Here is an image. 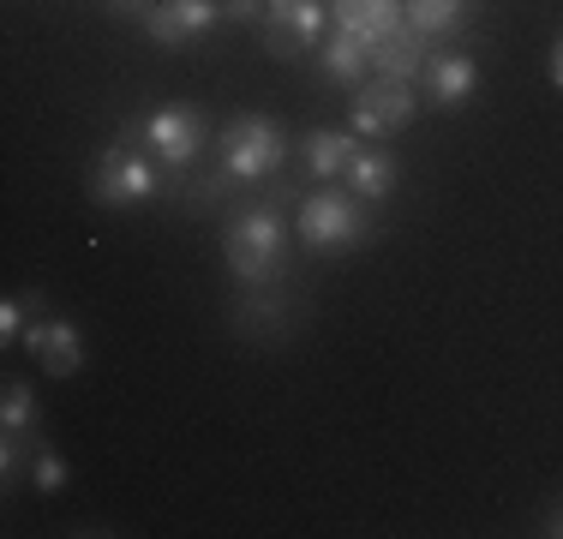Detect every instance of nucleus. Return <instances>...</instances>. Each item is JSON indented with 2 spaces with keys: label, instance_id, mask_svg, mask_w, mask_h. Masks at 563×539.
<instances>
[{
  "label": "nucleus",
  "instance_id": "f257e3e1",
  "mask_svg": "<svg viewBox=\"0 0 563 539\" xmlns=\"http://www.w3.org/2000/svg\"><path fill=\"white\" fill-rule=\"evenodd\" d=\"M222 264L240 288H271V282L288 270V222H282L276 205H246L228 222L222 240Z\"/></svg>",
  "mask_w": 563,
  "mask_h": 539
},
{
  "label": "nucleus",
  "instance_id": "f03ea898",
  "mask_svg": "<svg viewBox=\"0 0 563 539\" xmlns=\"http://www.w3.org/2000/svg\"><path fill=\"white\" fill-rule=\"evenodd\" d=\"M294 228H300V246L318 252V258H342V252H354V246H366V240H372L366 198L336 193L330 180H324V193H306Z\"/></svg>",
  "mask_w": 563,
  "mask_h": 539
},
{
  "label": "nucleus",
  "instance_id": "7ed1b4c3",
  "mask_svg": "<svg viewBox=\"0 0 563 539\" xmlns=\"http://www.w3.org/2000/svg\"><path fill=\"white\" fill-rule=\"evenodd\" d=\"M288 162V132L271 114H234L217 139V174L240 186H258Z\"/></svg>",
  "mask_w": 563,
  "mask_h": 539
},
{
  "label": "nucleus",
  "instance_id": "20e7f679",
  "mask_svg": "<svg viewBox=\"0 0 563 539\" xmlns=\"http://www.w3.org/2000/svg\"><path fill=\"white\" fill-rule=\"evenodd\" d=\"M163 193V174H156V156H144L132 139L109 144L97 156V174H90V198L102 210H132V205H151Z\"/></svg>",
  "mask_w": 563,
  "mask_h": 539
},
{
  "label": "nucleus",
  "instance_id": "39448f33",
  "mask_svg": "<svg viewBox=\"0 0 563 539\" xmlns=\"http://www.w3.org/2000/svg\"><path fill=\"white\" fill-rule=\"evenodd\" d=\"M120 139H144L156 162L186 168V162H198V151L210 144V120H205V108H192V102H168V108H156V114H144L139 127L126 120Z\"/></svg>",
  "mask_w": 563,
  "mask_h": 539
},
{
  "label": "nucleus",
  "instance_id": "423d86ee",
  "mask_svg": "<svg viewBox=\"0 0 563 539\" xmlns=\"http://www.w3.org/2000/svg\"><path fill=\"white\" fill-rule=\"evenodd\" d=\"M413 114H420V97H413L408 78H378V73H372L366 85L354 90V114H347V132H360V139L384 144V139H396V132H408Z\"/></svg>",
  "mask_w": 563,
  "mask_h": 539
},
{
  "label": "nucleus",
  "instance_id": "0eeeda50",
  "mask_svg": "<svg viewBox=\"0 0 563 539\" xmlns=\"http://www.w3.org/2000/svg\"><path fill=\"white\" fill-rule=\"evenodd\" d=\"M24 354L36 360V372H48V377H73V372H85V336H78V323L73 318H60V312H36L31 318V330H24Z\"/></svg>",
  "mask_w": 563,
  "mask_h": 539
},
{
  "label": "nucleus",
  "instance_id": "6e6552de",
  "mask_svg": "<svg viewBox=\"0 0 563 539\" xmlns=\"http://www.w3.org/2000/svg\"><path fill=\"white\" fill-rule=\"evenodd\" d=\"M324 36V0H271L264 12V48L276 61H294V54L318 48Z\"/></svg>",
  "mask_w": 563,
  "mask_h": 539
},
{
  "label": "nucleus",
  "instance_id": "1a4fd4ad",
  "mask_svg": "<svg viewBox=\"0 0 563 539\" xmlns=\"http://www.w3.org/2000/svg\"><path fill=\"white\" fill-rule=\"evenodd\" d=\"M222 19L217 0H156L151 19H144V36L156 48H192L198 36H210Z\"/></svg>",
  "mask_w": 563,
  "mask_h": 539
},
{
  "label": "nucleus",
  "instance_id": "9d476101",
  "mask_svg": "<svg viewBox=\"0 0 563 539\" xmlns=\"http://www.w3.org/2000/svg\"><path fill=\"white\" fill-rule=\"evenodd\" d=\"M479 97V61L474 54H455V48H432L426 54V102L432 108H467Z\"/></svg>",
  "mask_w": 563,
  "mask_h": 539
},
{
  "label": "nucleus",
  "instance_id": "9b49d317",
  "mask_svg": "<svg viewBox=\"0 0 563 539\" xmlns=\"http://www.w3.org/2000/svg\"><path fill=\"white\" fill-rule=\"evenodd\" d=\"M330 19H336L342 36L378 48V43H390L401 24H408V0H330Z\"/></svg>",
  "mask_w": 563,
  "mask_h": 539
},
{
  "label": "nucleus",
  "instance_id": "f8f14e48",
  "mask_svg": "<svg viewBox=\"0 0 563 539\" xmlns=\"http://www.w3.org/2000/svg\"><path fill=\"white\" fill-rule=\"evenodd\" d=\"M479 19V0H408V31L426 48H450Z\"/></svg>",
  "mask_w": 563,
  "mask_h": 539
},
{
  "label": "nucleus",
  "instance_id": "ddd939ff",
  "mask_svg": "<svg viewBox=\"0 0 563 539\" xmlns=\"http://www.w3.org/2000/svg\"><path fill=\"white\" fill-rule=\"evenodd\" d=\"M360 132H336V127H312L300 139V162H306V174L312 180H336V174H347V162L360 156Z\"/></svg>",
  "mask_w": 563,
  "mask_h": 539
},
{
  "label": "nucleus",
  "instance_id": "4468645a",
  "mask_svg": "<svg viewBox=\"0 0 563 539\" xmlns=\"http://www.w3.org/2000/svg\"><path fill=\"white\" fill-rule=\"evenodd\" d=\"M347 193L366 198V205H384V198L396 193V156L384 151V144H360V156L347 162Z\"/></svg>",
  "mask_w": 563,
  "mask_h": 539
},
{
  "label": "nucleus",
  "instance_id": "2eb2a0df",
  "mask_svg": "<svg viewBox=\"0 0 563 539\" xmlns=\"http://www.w3.org/2000/svg\"><path fill=\"white\" fill-rule=\"evenodd\" d=\"M318 73H324L330 85H342V90H360V85L372 78V48L336 31L324 48H318Z\"/></svg>",
  "mask_w": 563,
  "mask_h": 539
},
{
  "label": "nucleus",
  "instance_id": "dca6fc26",
  "mask_svg": "<svg viewBox=\"0 0 563 539\" xmlns=\"http://www.w3.org/2000/svg\"><path fill=\"white\" fill-rule=\"evenodd\" d=\"M426 54H432V48H426L420 36H413L408 24H401L390 43L372 48V73H378V78H408V85H413V78L426 73Z\"/></svg>",
  "mask_w": 563,
  "mask_h": 539
},
{
  "label": "nucleus",
  "instance_id": "f3484780",
  "mask_svg": "<svg viewBox=\"0 0 563 539\" xmlns=\"http://www.w3.org/2000/svg\"><path fill=\"white\" fill-rule=\"evenodd\" d=\"M234 323H240V336H258V342H282V336H288V312L271 300V288H252L246 300H240Z\"/></svg>",
  "mask_w": 563,
  "mask_h": 539
},
{
  "label": "nucleus",
  "instance_id": "a211bd4d",
  "mask_svg": "<svg viewBox=\"0 0 563 539\" xmlns=\"http://www.w3.org/2000/svg\"><path fill=\"white\" fill-rule=\"evenodd\" d=\"M36 420H43L36 389L19 384V377H7V396H0V438H36Z\"/></svg>",
  "mask_w": 563,
  "mask_h": 539
},
{
  "label": "nucleus",
  "instance_id": "6ab92c4d",
  "mask_svg": "<svg viewBox=\"0 0 563 539\" xmlns=\"http://www.w3.org/2000/svg\"><path fill=\"white\" fill-rule=\"evenodd\" d=\"M43 312V300H36V294H24V300H7L0 306V342H24V330H31V318Z\"/></svg>",
  "mask_w": 563,
  "mask_h": 539
},
{
  "label": "nucleus",
  "instance_id": "aec40b11",
  "mask_svg": "<svg viewBox=\"0 0 563 539\" xmlns=\"http://www.w3.org/2000/svg\"><path fill=\"white\" fill-rule=\"evenodd\" d=\"M31 485H36V492H60V485H66V462H60V455L55 450H48V443H36V450H31Z\"/></svg>",
  "mask_w": 563,
  "mask_h": 539
},
{
  "label": "nucleus",
  "instance_id": "412c9836",
  "mask_svg": "<svg viewBox=\"0 0 563 539\" xmlns=\"http://www.w3.org/2000/svg\"><path fill=\"white\" fill-rule=\"evenodd\" d=\"M151 7H156V0H109L114 19H151Z\"/></svg>",
  "mask_w": 563,
  "mask_h": 539
},
{
  "label": "nucleus",
  "instance_id": "4be33fe9",
  "mask_svg": "<svg viewBox=\"0 0 563 539\" xmlns=\"http://www.w3.org/2000/svg\"><path fill=\"white\" fill-rule=\"evenodd\" d=\"M271 7H258V0H228V19H240V24H252V19H264Z\"/></svg>",
  "mask_w": 563,
  "mask_h": 539
},
{
  "label": "nucleus",
  "instance_id": "5701e85b",
  "mask_svg": "<svg viewBox=\"0 0 563 539\" xmlns=\"http://www.w3.org/2000/svg\"><path fill=\"white\" fill-rule=\"evenodd\" d=\"M545 78L563 90V31H558V43H552V61H545Z\"/></svg>",
  "mask_w": 563,
  "mask_h": 539
},
{
  "label": "nucleus",
  "instance_id": "b1692460",
  "mask_svg": "<svg viewBox=\"0 0 563 539\" xmlns=\"http://www.w3.org/2000/svg\"><path fill=\"white\" fill-rule=\"evenodd\" d=\"M540 534H545V539H563V504H552V509H545Z\"/></svg>",
  "mask_w": 563,
  "mask_h": 539
}]
</instances>
